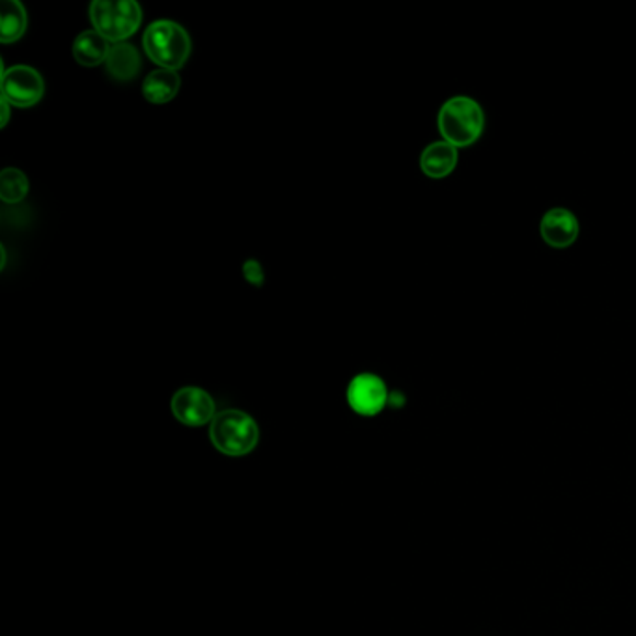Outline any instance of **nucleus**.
I'll return each instance as SVG.
<instances>
[{
	"label": "nucleus",
	"instance_id": "obj_11",
	"mask_svg": "<svg viewBox=\"0 0 636 636\" xmlns=\"http://www.w3.org/2000/svg\"><path fill=\"white\" fill-rule=\"evenodd\" d=\"M181 88V77L172 69H156L143 82L144 100L151 105H167Z\"/></svg>",
	"mask_w": 636,
	"mask_h": 636
},
{
	"label": "nucleus",
	"instance_id": "obj_15",
	"mask_svg": "<svg viewBox=\"0 0 636 636\" xmlns=\"http://www.w3.org/2000/svg\"><path fill=\"white\" fill-rule=\"evenodd\" d=\"M243 276L250 286L262 287L263 282H265L262 263L258 262V260H247L243 263Z\"/></svg>",
	"mask_w": 636,
	"mask_h": 636
},
{
	"label": "nucleus",
	"instance_id": "obj_8",
	"mask_svg": "<svg viewBox=\"0 0 636 636\" xmlns=\"http://www.w3.org/2000/svg\"><path fill=\"white\" fill-rule=\"evenodd\" d=\"M579 219L566 207H553L540 223V236L553 249H568L579 239Z\"/></svg>",
	"mask_w": 636,
	"mask_h": 636
},
{
	"label": "nucleus",
	"instance_id": "obj_10",
	"mask_svg": "<svg viewBox=\"0 0 636 636\" xmlns=\"http://www.w3.org/2000/svg\"><path fill=\"white\" fill-rule=\"evenodd\" d=\"M106 73L113 77L114 81L129 82L137 79L143 69V57L135 45L129 42L113 45L111 55L106 58Z\"/></svg>",
	"mask_w": 636,
	"mask_h": 636
},
{
	"label": "nucleus",
	"instance_id": "obj_13",
	"mask_svg": "<svg viewBox=\"0 0 636 636\" xmlns=\"http://www.w3.org/2000/svg\"><path fill=\"white\" fill-rule=\"evenodd\" d=\"M29 15L20 0H4L0 15V42L4 45L15 44L25 36Z\"/></svg>",
	"mask_w": 636,
	"mask_h": 636
},
{
	"label": "nucleus",
	"instance_id": "obj_2",
	"mask_svg": "<svg viewBox=\"0 0 636 636\" xmlns=\"http://www.w3.org/2000/svg\"><path fill=\"white\" fill-rule=\"evenodd\" d=\"M209 439L220 454L228 457L249 456L260 441L257 420L239 409L217 412L209 424Z\"/></svg>",
	"mask_w": 636,
	"mask_h": 636
},
{
	"label": "nucleus",
	"instance_id": "obj_4",
	"mask_svg": "<svg viewBox=\"0 0 636 636\" xmlns=\"http://www.w3.org/2000/svg\"><path fill=\"white\" fill-rule=\"evenodd\" d=\"M94 31L111 44H124L143 25V10L133 0H95L88 8Z\"/></svg>",
	"mask_w": 636,
	"mask_h": 636
},
{
	"label": "nucleus",
	"instance_id": "obj_12",
	"mask_svg": "<svg viewBox=\"0 0 636 636\" xmlns=\"http://www.w3.org/2000/svg\"><path fill=\"white\" fill-rule=\"evenodd\" d=\"M113 44L103 38L98 31H84L77 36L73 42V58L81 66L95 68L101 64H106V58L111 55Z\"/></svg>",
	"mask_w": 636,
	"mask_h": 636
},
{
	"label": "nucleus",
	"instance_id": "obj_16",
	"mask_svg": "<svg viewBox=\"0 0 636 636\" xmlns=\"http://www.w3.org/2000/svg\"><path fill=\"white\" fill-rule=\"evenodd\" d=\"M0 106H2V118H0V127H7L8 122H10V116H12V105L8 103L7 100H0Z\"/></svg>",
	"mask_w": 636,
	"mask_h": 636
},
{
	"label": "nucleus",
	"instance_id": "obj_5",
	"mask_svg": "<svg viewBox=\"0 0 636 636\" xmlns=\"http://www.w3.org/2000/svg\"><path fill=\"white\" fill-rule=\"evenodd\" d=\"M0 92L2 100H7L10 105L31 109L44 100V77L31 66H13L2 71Z\"/></svg>",
	"mask_w": 636,
	"mask_h": 636
},
{
	"label": "nucleus",
	"instance_id": "obj_14",
	"mask_svg": "<svg viewBox=\"0 0 636 636\" xmlns=\"http://www.w3.org/2000/svg\"><path fill=\"white\" fill-rule=\"evenodd\" d=\"M31 189L29 178L20 169H4L0 172V200L4 204H20L26 198Z\"/></svg>",
	"mask_w": 636,
	"mask_h": 636
},
{
	"label": "nucleus",
	"instance_id": "obj_1",
	"mask_svg": "<svg viewBox=\"0 0 636 636\" xmlns=\"http://www.w3.org/2000/svg\"><path fill=\"white\" fill-rule=\"evenodd\" d=\"M438 127L444 143L462 150L480 140L486 129V113L480 103L473 98L454 95L441 106Z\"/></svg>",
	"mask_w": 636,
	"mask_h": 636
},
{
	"label": "nucleus",
	"instance_id": "obj_6",
	"mask_svg": "<svg viewBox=\"0 0 636 636\" xmlns=\"http://www.w3.org/2000/svg\"><path fill=\"white\" fill-rule=\"evenodd\" d=\"M387 383L375 374H359L348 387V404L361 417H377L388 406Z\"/></svg>",
	"mask_w": 636,
	"mask_h": 636
},
{
	"label": "nucleus",
	"instance_id": "obj_7",
	"mask_svg": "<svg viewBox=\"0 0 636 636\" xmlns=\"http://www.w3.org/2000/svg\"><path fill=\"white\" fill-rule=\"evenodd\" d=\"M172 412L175 420L189 428H202L212 424L217 417L215 399L200 387H183L172 398Z\"/></svg>",
	"mask_w": 636,
	"mask_h": 636
},
{
	"label": "nucleus",
	"instance_id": "obj_3",
	"mask_svg": "<svg viewBox=\"0 0 636 636\" xmlns=\"http://www.w3.org/2000/svg\"><path fill=\"white\" fill-rule=\"evenodd\" d=\"M143 45L151 63L172 71L183 68L193 50L188 31L174 21L167 20L156 21L146 29Z\"/></svg>",
	"mask_w": 636,
	"mask_h": 636
},
{
	"label": "nucleus",
	"instance_id": "obj_9",
	"mask_svg": "<svg viewBox=\"0 0 636 636\" xmlns=\"http://www.w3.org/2000/svg\"><path fill=\"white\" fill-rule=\"evenodd\" d=\"M459 162V151L456 146L439 140V143L425 146L420 156V170L430 180H444L456 170Z\"/></svg>",
	"mask_w": 636,
	"mask_h": 636
}]
</instances>
